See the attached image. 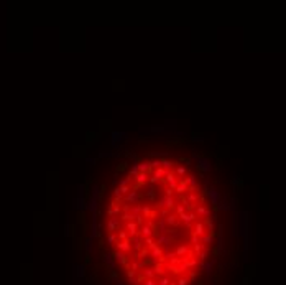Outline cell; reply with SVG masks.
<instances>
[{"mask_svg": "<svg viewBox=\"0 0 286 285\" xmlns=\"http://www.w3.org/2000/svg\"><path fill=\"white\" fill-rule=\"evenodd\" d=\"M148 175L146 173H138L137 177H133V180H135V191H137L140 186H145L146 183H148Z\"/></svg>", "mask_w": 286, "mask_h": 285, "instance_id": "9", "label": "cell"}, {"mask_svg": "<svg viewBox=\"0 0 286 285\" xmlns=\"http://www.w3.org/2000/svg\"><path fill=\"white\" fill-rule=\"evenodd\" d=\"M87 211H91V214H99V201L94 200V198H89V201H87Z\"/></svg>", "mask_w": 286, "mask_h": 285, "instance_id": "12", "label": "cell"}, {"mask_svg": "<svg viewBox=\"0 0 286 285\" xmlns=\"http://www.w3.org/2000/svg\"><path fill=\"white\" fill-rule=\"evenodd\" d=\"M156 283H158V285H169V283H171V280H169L168 277H161V279L158 280Z\"/></svg>", "mask_w": 286, "mask_h": 285, "instance_id": "39", "label": "cell"}, {"mask_svg": "<svg viewBox=\"0 0 286 285\" xmlns=\"http://www.w3.org/2000/svg\"><path fill=\"white\" fill-rule=\"evenodd\" d=\"M174 213H176V216H181L183 213H186V208H184L183 204H176L174 206Z\"/></svg>", "mask_w": 286, "mask_h": 285, "instance_id": "33", "label": "cell"}, {"mask_svg": "<svg viewBox=\"0 0 286 285\" xmlns=\"http://www.w3.org/2000/svg\"><path fill=\"white\" fill-rule=\"evenodd\" d=\"M115 249L123 252V254H128L132 250V241L130 239H127V241H117L115 242Z\"/></svg>", "mask_w": 286, "mask_h": 285, "instance_id": "4", "label": "cell"}, {"mask_svg": "<svg viewBox=\"0 0 286 285\" xmlns=\"http://www.w3.org/2000/svg\"><path fill=\"white\" fill-rule=\"evenodd\" d=\"M110 137H112V145H114V147L120 145V142H122V140L128 142V134H127V132H119V130H114Z\"/></svg>", "mask_w": 286, "mask_h": 285, "instance_id": "1", "label": "cell"}, {"mask_svg": "<svg viewBox=\"0 0 286 285\" xmlns=\"http://www.w3.org/2000/svg\"><path fill=\"white\" fill-rule=\"evenodd\" d=\"M143 242L146 244V247H148V250L151 252L153 249H156L158 244H156V241H153V237H146V239H143Z\"/></svg>", "mask_w": 286, "mask_h": 285, "instance_id": "23", "label": "cell"}, {"mask_svg": "<svg viewBox=\"0 0 286 285\" xmlns=\"http://www.w3.org/2000/svg\"><path fill=\"white\" fill-rule=\"evenodd\" d=\"M193 158L196 160V162H197V167L201 168L202 171H210V162L207 158H204V157H196V155H193Z\"/></svg>", "mask_w": 286, "mask_h": 285, "instance_id": "6", "label": "cell"}, {"mask_svg": "<svg viewBox=\"0 0 286 285\" xmlns=\"http://www.w3.org/2000/svg\"><path fill=\"white\" fill-rule=\"evenodd\" d=\"M184 181H186L187 186H197V180H196L194 175H187V177L184 178Z\"/></svg>", "mask_w": 286, "mask_h": 285, "instance_id": "28", "label": "cell"}, {"mask_svg": "<svg viewBox=\"0 0 286 285\" xmlns=\"http://www.w3.org/2000/svg\"><path fill=\"white\" fill-rule=\"evenodd\" d=\"M150 157H161V158H166L168 152H150Z\"/></svg>", "mask_w": 286, "mask_h": 285, "instance_id": "37", "label": "cell"}, {"mask_svg": "<svg viewBox=\"0 0 286 285\" xmlns=\"http://www.w3.org/2000/svg\"><path fill=\"white\" fill-rule=\"evenodd\" d=\"M120 219L125 221V223H130V221H135V216L128 211V213H122V214H120Z\"/></svg>", "mask_w": 286, "mask_h": 285, "instance_id": "29", "label": "cell"}, {"mask_svg": "<svg viewBox=\"0 0 286 285\" xmlns=\"http://www.w3.org/2000/svg\"><path fill=\"white\" fill-rule=\"evenodd\" d=\"M84 249L87 250V252H91V250H92V239H91V237H86V241H84Z\"/></svg>", "mask_w": 286, "mask_h": 285, "instance_id": "34", "label": "cell"}, {"mask_svg": "<svg viewBox=\"0 0 286 285\" xmlns=\"http://www.w3.org/2000/svg\"><path fill=\"white\" fill-rule=\"evenodd\" d=\"M119 241H127L128 239V234H127L125 229H119V236H117Z\"/></svg>", "mask_w": 286, "mask_h": 285, "instance_id": "32", "label": "cell"}, {"mask_svg": "<svg viewBox=\"0 0 286 285\" xmlns=\"http://www.w3.org/2000/svg\"><path fill=\"white\" fill-rule=\"evenodd\" d=\"M187 252H189V247H187V246H178V247H176V250H174V254H176V256H179V257L186 256Z\"/></svg>", "mask_w": 286, "mask_h": 285, "instance_id": "25", "label": "cell"}, {"mask_svg": "<svg viewBox=\"0 0 286 285\" xmlns=\"http://www.w3.org/2000/svg\"><path fill=\"white\" fill-rule=\"evenodd\" d=\"M166 173H168V171H166V170H164V168H163V167H160V168H156V170H155V171H153V177H156V178H160V180H161V181H163V178H164V177H166Z\"/></svg>", "mask_w": 286, "mask_h": 285, "instance_id": "24", "label": "cell"}, {"mask_svg": "<svg viewBox=\"0 0 286 285\" xmlns=\"http://www.w3.org/2000/svg\"><path fill=\"white\" fill-rule=\"evenodd\" d=\"M187 188H189V186L186 185V181H184V178H181L179 180V183H178V186H176V193L179 194V196H183V194H186L187 193Z\"/></svg>", "mask_w": 286, "mask_h": 285, "instance_id": "18", "label": "cell"}, {"mask_svg": "<svg viewBox=\"0 0 286 285\" xmlns=\"http://www.w3.org/2000/svg\"><path fill=\"white\" fill-rule=\"evenodd\" d=\"M155 217H158V211L156 209H151V213H150V219H155Z\"/></svg>", "mask_w": 286, "mask_h": 285, "instance_id": "45", "label": "cell"}, {"mask_svg": "<svg viewBox=\"0 0 286 285\" xmlns=\"http://www.w3.org/2000/svg\"><path fill=\"white\" fill-rule=\"evenodd\" d=\"M107 242H109V244H114V242H117V236H115V234H109V236H107Z\"/></svg>", "mask_w": 286, "mask_h": 285, "instance_id": "41", "label": "cell"}, {"mask_svg": "<svg viewBox=\"0 0 286 285\" xmlns=\"http://www.w3.org/2000/svg\"><path fill=\"white\" fill-rule=\"evenodd\" d=\"M174 193H176V191L171 190V188H166V190H164V196H168V198H174Z\"/></svg>", "mask_w": 286, "mask_h": 285, "instance_id": "40", "label": "cell"}, {"mask_svg": "<svg viewBox=\"0 0 286 285\" xmlns=\"http://www.w3.org/2000/svg\"><path fill=\"white\" fill-rule=\"evenodd\" d=\"M168 214H169L168 209H161V211H160V217H166Z\"/></svg>", "mask_w": 286, "mask_h": 285, "instance_id": "46", "label": "cell"}, {"mask_svg": "<svg viewBox=\"0 0 286 285\" xmlns=\"http://www.w3.org/2000/svg\"><path fill=\"white\" fill-rule=\"evenodd\" d=\"M174 204H176V200L174 198H168V196H163L160 200V203H158V208L161 209H174Z\"/></svg>", "mask_w": 286, "mask_h": 285, "instance_id": "3", "label": "cell"}, {"mask_svg": "<svg viewBox=\"0 0 286 285\" xmlns=\"http://www.w3.org/2000/svg\"><path fill=\"white\" fill-rule=\"evenodd\" d=\"M174 175H176L178 178L187 177V168L183 167V165H178V167H174Z\"/></svg>", "mask_w": 286, "mask_h": 285, "instance_id": "21", "label": "cell"}, {"mask_svg": "<svg viewBox=\"0 0 286 285\" xmlns=\"http://www.w3.org/2000/svg\"><path fill=\"white\" fill-rule=\"evenodd\" d=\"M143 275H145L146 279H153V277H155V270H153V267H146L145 270H143Z\"/></svg>", "mask_w": 286, "mask_h": 285, "instance_id": "30", "label": "cell"}, {"mask_svg": "<svg viewBox=\"0 0 286 285\" xmlns=\"http://www.w3.org/2000/svg\"><path fill=\"white\" fill-rule=\"evenodd\" d=\"M119 224H120V221L117 217H110V219L107 221V232L109 234H114V231L119 229Z\"/></svg>", "mask_w": 286, "mask_h": 285, "instance_id": "15", "label": "cell"}, {"mask_svg": "<svg viewBox=\"0 0 286 285\" xmlns=\"http://www.w3.org/2000/svg\"><path fill=\"white\" fill-rule=\"evenodd\" d=\"M115 285H125L123 282H120V280H115Z\"/></svg>", "mask_w": 286, "mask_h": 285, "instance_id": "49", "label": "cell"}, {"mask_svg": "<svg viewBox=\"0 0 286 285\" xmlns=\"http://www.w3.org/2000/svg\"><path fill=\"white\" fill-rule=\"evenodd\" d=\"M145 196H146V200H148L150 203H153V201L156 200V188H155V186H153V185H148V186H146Z\"/></svg>", "mask_w": 286, "mask_h": 285, "instance_id": "14", "label": "cell"}, {"mask_svg": "<svg viewBox=\"0 0 286 285\" xmlns=\"http://www.w3.org/2000/svg\"><path fill=\"white\" fill-rule=\"evenodd\" d=\"M140 132H151V134H164V132H168V125H151L150 129H146V130H140Z\"/></svg>", "mask_w": 286, "mask_h": 285, "instance_id": "13", "label": "cell"}, {"mask_svg": "<svg viewBox=\"0 0 286 285\" xmlns=\"http://www.w3.org/2000/svg\"><path fill=\"white\" fill-rule=\"evenodd\" d=\"M164 221H166V224H168V226H173V227H174V226H178V224H179L178 216H176V214H171V213H169V214H168L166 217H164Z\"/></svg>", "mask_w": 286, "mask_h": 285, "instance_id": "20", "label": "cell"}, {"mask_svg": "<svg viewBox=\"0 0 286 285\" xmlns=\"http://www.w3.org/2000/svg\"><path fill=\"white\" fill-rule=\"evenodd\" d=\"M122 201L123 203H127V204H138V201H140V194H138V191H135V190H132L128 194H125V196L122 198Z\"/></svg>", "mask_w": 286, "mask_h": 285, "instance_id": "2", "label": "cell"}, {"mask_svg": "<svg viewBox=\"0 0 286 285\" xmlns=\"http://www.w3.org/2000/svg\"><path fill=\"white\" fill-rule=\"evenodd\" d=\"M112 257H114V260H117L120 265H123L125 269H128V259H127V254L120 252V250H115V252L112 254Z\"/></svg>", "mask_w": 286, "mask_h": 285, "instance_id": "8", "label": "cell"}, {"mask_svg": "<svg viewBox=\"0 0 286 285\" xmlns=\"http://www.w3.org/2000/svg\"><path fill=\"white\" fill-rule=\"evenodd\" d=\"M206 194H207V198H209L210 203H212V204L217 208V206H219V191L214 190V188H210V190L206 191Z\"/></svg>", "mask_w": 286, "mask_h": 285, "instance_id": "10", "label": "cell"}, {"mask_svg": "<svg viewBox=\"0 0 286 285\" xmlns=\"http://www.w3.org/2000/svg\"><path fill=\"white\" fill-rule=\"evenodd\" d=\"M112 157H117V153L109 152V150H102V152L97 153V158H112Z\"/></svg>", "mask_w": 286, "mask_h": 285, "instance_id": "26", "label": "cell"}, {"mask_svg": "<svg viewBox=\"0 0 286 285\" xmlns=\"http://www.w3.org/2000/svg\"><path fill=\"white\" fill-rule=\"evenodd\" d=\"M145 285H158V283L155 282V279H146L145 280Z\"/></svg>", "mask_w": 286, "mask_h": 285, "instance_id": "44", "label": "cell"}, {"mask_svg": "<svg viewBox=\"0 0 286 285\" xmlns=\"http://www.w3.org/2000/svg\"><path fill=\"white\" fill-rule=\"evenodd\" d=\"M135 223H137L138 227H141L143 224H145V217H143L141 214H137V216H135Z\"/></svg>", "mask_w": 286, "mask_h": 285, "instance_id": "36", "label": "cell"}, {"mask_svg": "<svg viewBox=\"0 0 286 285\" xmlns=\"http://www.w3.org/2000/svg\"><path fill=\"white\" fill-rule=\"evenodd\" d=\"M130 181H132V178H130V177L122 178L120 181H117V186H128V185H130Z\"/></svg>", "mask_w": 286, "mask_h": 285, "instance_id": "35", "label": "cell"}, {"mask_svg": "<svg viewBox=\"0 0 286 285\" xmlns=\"http://www.w3.org/2000/svg\"><path fill=\"white\" fill-rule=\"evenodd\" d=\"M107 216L109 217H114V206H112V204H109V208H107Z\"/></svg>", "mask_w": 286, "mask_h": 285, "instance_id": "43", "label": "cell"}, {"mask_svg": "<svg viewBox=\"0 0 286 285\" xmlns=\"http://www.w3.org/2000/svg\"><path fill=\"white\" fill-rule=\"evenodd\" d=\"M160 162H161V167L164 168L166 171H171L173 168H174V162H171V160H168V158H160Z\"/></svg>", "mask_w": 286, "mask_h": 285, "instance_id": "22", "label": "cell"}, {"mask_svg": "<svg viewBox=\"0 0 286 285\" xmlns=\"http://www.w3.org/2000/svg\"><path fill=\"white\" fill-rule=\"evenodd\" d=\"M194 213H196V216H197V217H204V219H207V217L212 216L210 209L207 208V206H204V204H197V208L194 209Z\"/></svg>", "mask_w": 286, "mask_h": 285, "instance_id": "5", "label": "cell"}, {"mask_svg": "<svg viewBox=\"0 0 286 285\" xmlns=\"http://www.w3.org/2000/svg\"><path fill=\"white\" fill-rule=\"evenodd\" d=\"M150 213H151V206H141V216L143 217H150Z\"/></svg>", "mask_w": 286, "mask_h": 285, "instance_id": "31", "label": "cell"}, {"mask_svg": "<svg viewBox=\"0 0 286 285\" xmlns=\"http://www.w3.org/2000/svg\"><path fill=\"white\" fill-rule=\"evenodd\" d=\"M173 242V237H169V236H164V234H160L156 239V244L158 246H164V250L169 247V244Z\"/></svg>", "mask_w": 286, "mask_h": 285, "instance_id": "11", "label": "cell"}, {"mask_svg": "<svg viewBox=\"0 0 286 285\" xmlns=\"http://www.w3.org/2000/svg\"><path fill=\"white\" fill-rule=\"evenodd\" d=\"M86 162H89L91 165H94V163H96V158H91V157H89V158H86Z\"/></svg>", "mask_w": 286, "mask_h": 285, "instance_id": "48", "label": "cell"}, {"mask_svg": "<svg viewBox=\"0 0 286 285\" xmlns=\"http://www.w3.org/2000/svg\"><path fill=\"white\" fill-rule=\"evenodd\" d=\"M122 211H123V213H128V211H130V206H128V204H123V206H122Z\"/></svg>", "mask_w": 286, "mask_h": 285, "instance_id": "47", "label": "cell"}, {"mask_svg": "<svg viewBox=\"0 0 286 285\" xmlns=\"http://www.w3.org/2000/svg\"><path fill=\"white\" fill-rule=\"evenodd\" d=\"M140 267H141V264H140V262H138V260H135L133 264H132V270H133V272H137V270H138V269H140Z\"/></svg>", "mask_w": 286, "mask_h": 285, "instance_id": "42", "label": "cell"}, {"mask_svg": "<svg viewBox=\"0 0 286 285\" xmlns=\"http://www.w3.org/2000/svg\"><path fill=\"white\" fill-rule=\"evenodd\" d=\"M140 236L143 239H146V237H153V227H150L148 224H143V226L140 227Z\"/></svg>", "mask_w": 286, "mask_h": 285, "instance_id": "17", "label": "cell"}, {"mask_svg": "<svg viewBox=\"0 0 286 285\" xmlns=\"http://www.w3.org/2000/svg\"><path fill=\"white\" fill-rule=\"evenodd\" d=\"M140 227L137 226V223L135 221H130V223H127L125 224V231H127V234H128V239H132V237H135V236H138V231Z\"/></svg>", "mask_w": 286, "mask_h": 285, "instance_id": "7", "label": "cell"}, {"mask_svg": "<svg viewBox=\"0 0 286 285\" xmlns=\"http://www.w3.org/2000/svg\"><path fill=\"white\" fill-rule=\"evenodd\" d=\"M102 260L105 262V264H109V265H110V267H112V270H114V267H115V260H114V257H112V254H104Z\"/></svg>", "mask_w": 286, "mask_h": 285, "instance_id": "27", "label": "cell"}, {"mask_svg": "<svg viewBox=\"0 0 286 285\" xmlns=\"http://www.w3.org/2000/svg\"><path fill=\"white\" fill-rule=\"evenodd\" d=\"M138 170H140V173H146L150 177V173H151V167H150V162H140L138 163Z\"/></svg>", "mask_w": 286, "mask_h": 285, "instance_id": "19", "label": "cell"}, {"mask_svg": "<svg viewBox=\"0 0 286 285\" xmlns=\"http://www.w3.org/2000/svg\"><path fill=\"white\" fill-rule=\"evenodd\" d=\"M150 167H151V170H156V168L161 167V162L160 160H151V162H150Z\"/></svg>", "mask_w": 286, "mask_h": 285, "instance_id": "38", "label": "cell"}, {"mask_svg": "<svg viewBox=\"0 0 286 285\" xmlns=\"http://www.w3.org/2000/svg\"><path fill=\"white\" fill-rule=\"evenodd\" d=\"M193 234H196L197 237H202V236L206 234V224H204V223H201V221H197V223L194 224V231H193Z\"/></svg>", "mask_w": 286, "mask_h": 285, "instance_id": "16", "label": "cell"}]
</instances>
